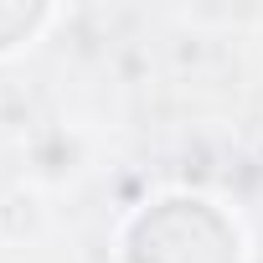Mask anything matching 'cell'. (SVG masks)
Listing matches in <instances>:
<instances>
[{"label":"cell","mask_w":263,"mask_h":263,"mask_svg":"<svg viewBox=\"0 0 263 263\" xmlns=\"http://www.w3.org/2000/svg\"><path fill=\"white\" fill-rule=\"evenodd\" d=\"M57 21L52 6H0V57L6 52H21L36 31H47Z\"/></svg>","instance_id":"6da1fadb"}]
</instances>
